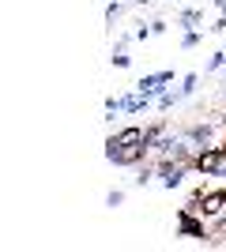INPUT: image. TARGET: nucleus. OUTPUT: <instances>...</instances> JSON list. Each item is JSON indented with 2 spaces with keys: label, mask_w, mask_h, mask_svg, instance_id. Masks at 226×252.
<instances>
[{
  "label": "nucleus",
  "mask_w": 226,
  "mask_h": 252,
  "mask_svg": "<svg viewBox=\"0 0 226 252\" xmlns=\"http://www.w3.org/2000/svg\"><path fill=\"white\" fill-rule=\"evenodd\" d=\"M196 169H200V173H215V177H226V147L204 151V155L196 158Z\"/></svg>",
  "instance_id": "nucleus-1"
},
{
  "label": "nucleus",
  "mask_w": 226,
  "mask_h": 252,
  "mask_svg": "<svg viewBox=\"0 0 226 252\" xmlns=\"http://www.w3.org/2000/svg\"><path fill=\"white\" fill-rule=\"evenodd\" d=\"M173 72H159V75H147V79H140V91L143 94H155V91H162V83H170Z\"/></svg>",
  "instance_id": "nucleus-2"
},
{
  "label": "nucleus",
  "mask_w": 226,
  "mask_h": 252,
  "mask_svg": "<svg viewBox=\"0 0 226 252\" xmlns=\"http://www.w3.org/2000/svg\"><path fill=\"white\" fill-rule=\"evenodd\" d=\"M223 207H226V192H211V196H204V207H200V211H207V215H219Z\"/></svg>",
  "instance_id": "nucleus-3"
},
{
  "label": "nucleus",
  "mask_w": 226,
  "mask_h": 252,
  "mask_svg": "<svg viewBox=\"0 0 226 252\" xmlns=\"http://www.w3.org/2000/svg\"><path fill=\"white\" fill-rule=\"evenodd\" d=\"M181 230H185V233H193V237H200V233H204V230H200V226H196L193 219H189V215L181 219Z\"/></svg>",
  "instance_id": "nucleus-4"
},
{
  "label": "nucleus",
  "mask_w": 226,
  "mask_h": 252,
  "mask_svg": "<svg viewBox=\"0 0 226 252\" xmlns=\"http://www.w3.org/2000/svg\"><path fill=\"white\" fill-rule=\"evenodd\" d=\"M121 200H125V192H109V196H106V203H109V207H117Z\"/></svg>",
  "instance_id": "nucleus-5"
}]
</instances>
